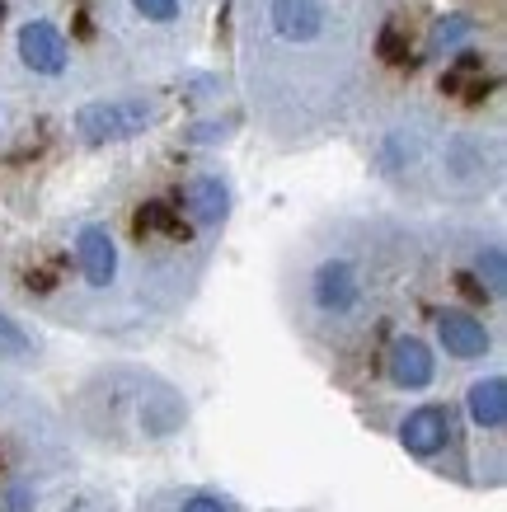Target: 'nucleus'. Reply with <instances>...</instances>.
Masks as SVG:
<instances>
[{
	"label": "nucleus",
	"mask_w": 507,
	"mask_h": 512,
	"mask_svg": "<svg viewBox=\"0 0 507 512\" xmlns=\"http://www.w3.org/2000/svg\"><path fill=\"white\" fill-rule=\"evenodd\" d=\"M155 123L151 99H99L76 113V132L85 146H108V141H127Z\"/></svg>",
	"instance_id": "nucleus-1"
},
{
	"label": "nucleus",
	"mask_w": 507,
	"mask_h": 512,
	"mask_svg": "<svg viewBox=\"0 0 507 512\" xmlns=\"http://www.w3.org/2000/svg\"><path fill=\"white\" fill-rule=\"evenodd\" d=\"M19 57H24V66L38 71V76H62L66 71V38L52 29L47 19H33V24L19 29Z\"/></svg>",
	"instance_id": "nucleus-2"
},
{
	"label": "nucleus",
	"mask_w": 507,
	"mask_h": 512,
	"mask_svg": "<svg viewBox=\"0 0 507 512\" xmlns=\"http://www.w3.org/2000/svg\"><path fill=\"white\" fill-rule=\"evenodd\" d=\"M446 437H451V414L442 404H423L400 423V442L409 456H437L446 447Z\"/></svg>",
	"instance_id": "nucleus-3"
},
{
	"label": "nucleus",
	"mask_w": 507,
	"mask_h": 512,
	"mask_svg": "<svg viewBox=\"0 0 507 512\" xmlns=\"http://www.w3.org/2000/svg\"><path fill=\"white\" fill-rule=\"evenodd\" d=\"M324 0H273V29L287 38V43H310L324 33Z\"/></svg>",
	"instance_id": "nucleus-4"
},
{
	"label": "nucleus",
	"mask_w": 507,
	"mask_h": 512,
	"mask_svg": "<svg viewBox=\"0 0 507 512\" xmlns=\"http://www.w3.org/2000/svg\"><path fill=\"white\" fill-rule=\"evenodd\" d=\"M385 367H390V381L404 390H423L437 372V362H432V348L423 339H395L390 357H385Z\"/></svg>",
	"instance_id": "nucleus-5"
},
{
	"label": "nucleus",
	"mask_w": 507,
	"mask_h": 512,
	"mask_svg": "<svg viewBox=\"0 0 507 512\" xmlns=\"http://www.w3.org/2000/svg\"><path fill=\"white\" fill-rule=\"evenodd\" d=\"M76 259H80V273L90 287H108L113 273H118V249H113V235L104 226H85L76 240Z\"/></svg>",
	"instance_id": "nucleus-6"
},
{
	"label": "nucleus",
	"mask_w": 507,
	"mask_h": 512,
	"mask_svg": "<svg viewBox=\"0 0 507 512\" xmlns=\"http://www.w3.org/2000/svg\"><path fill=\"white\" fill-rule=\"evenodd\" d=\"M353 301H357V273L353 264H343V259H329V264L315 268V306L320 311H353Z\"/></svg>",
	"instance_id": "nucleus-7"
},
{
	"label": "nucleus",
	"mask_w": 507,
	"mask_h": 512,
	"mask_svg": "<svg viewBox=\"0 0 507 512\" xmlns=\"http://www.w3.org/2000/svg\"><path fill=\"white\" fill-rule=\"evenodd\" d=\"M437 334H442V343H446V353L451 357H465V362H470V357L489 353V329L465 311H446L442 320H437Z\"/></svg>",
	"instance_id": "nucleus-8"
},
{
	"label": "nucleus",
	"mask_w": 507,
	"mask_h": 512,
	"mask_svg": "<svg viewBox=\"0 0 507 512\" xmlns=\"http://www.w3.org/2000/svg\"><path fill=\"white\" fill-rule=\"evenodd\" d=\"M465 404H470V419H475L479 428H503L507 423V381L503 376H484V381L470 386Z\"/></svg>",
	"instance_id": "nucleus-9"
},
{
	"label": "nucleus",
	"mask_w": 507,
	"mask_h": 512,
	"mask_svg": "<svg viewBox=\"0 0 507 512\" xmlns=\"http://www.w3.org/2000/svg\"><path fill=\"white\" fill-rule=\"evenodd\" d=\"M184 202H188V212H193V221H202V226H216V221H226V212H231V193H226L221 179H193L184 188Z\"/></svg>",
	"instance_id": "nucleus-10"
},
{
	"label": "nucleus",
	"mask_w": 507,
	"mask_h": 512,
	"mask_svg": "<svg viewBox=\"0 0 507 512\" xmlns=\"http://www.w3.org/2000/svg\"><path fill=\"white\" fill-rule=\"evenodd\" d=\"M489 85H493V80H489V71H484V62H479L475 52H465L461 62L442 76V90L446 94H461L465 104H479V99L489 94Z\"/></svg>",
	"instance_id": "nucleus-11"
},
{
	"label": "nucleus",
	"mask_w": 507,
	"mask_h": 512,
	"mask_svg": "<svg viewBox=\"0 0 507 512\" xmlns=\"http://www.w3.org/2000/svg\"><path fill=\"white\" fill-rule=\"evenodd\" d=\"M137 231L146 235V231H165V235H174V240H188V226L179 217H174V207H165V202H146L137 212Z\"/></svg>",
	"instance_id": "nucleus-12"
},
{
	"label": "nucleus",
	"mask_w": 507,
	"mask_h": 512,
	"mask_svg": "<svg viewBox=\"0 0 507 512\" xmlns=\"http://www.w3.org/2000/svg\"><path fill=\"white\" fill-rule=\"evenodd\" d=\"M475 33V24L465 15H446V19H437V29H432V52H451V47H461L465 38Z\"/></svg>",
	"instance_id": "nucleus-13"
},
{
	"label": "nucleus",
	"mask_w": 507,
	"mask_h": 512,
	"mask_svg": "<svg viewBox=\"0 0 507 512\" xmlns=\"http://www.w3.org/2000/svg\"><path fill=\"white\" fill-rule=\"evenodd\" d=\"M29 353H33V339L15 325V320H10V315L0 311V357H15V362H24Z\"/></svg>",
	"instance_id": "nucleus-14"
},
{
	"label": "nucleus",
	"mask_w": 507,
	"mask_h": 512,
	"mask_svg": "<svg viewBox=\"0 0 507 512\" xmlns=\"http://www.w3.org/2000/svg\"><path fill=\"white\" fill-rule=\"evenodd\" d=\"M475 268H479V278L489 282V292H493V296H503V287H507V259H503V249H498V245L484 249Z\"/></svg>",
	"instance_id": "nucleus-15"
},
{
	"label": "nucleus",
	"mask_w": 507,
	"mask_h": 512,
	"mask_svg": "<svg viewBox=\"0 0 507 512\" xmlns=\"http://www.w3.org/2000/svg\"><path fill=\"white\" fill-rule=\"evenodd\" d=\"M381 57L390 66H404V62H409V38H404L400 24H385V29H381Z\"/></svg>",
	"instance_id": "nucleus-16"
},
{
	"label": "nucleus",
	"mask_w": 507,
	"mask_h": 512,
	"mask_svg": "<svg viewBox=\"0 0 507 512\" xmlns=\"http://www.w3.org/2000/svg\"><path fill=\"white\" fill-rule=\"evenodd\" d=\"M132 5H137L146 19H155V24H165V19L179 15V0H132Z\"/></svg>",
	"instance_id": "nucleus-17"
},
{
	"label": "nucleus",
	"mask_w": 507,
	"mask_h": 512,
	"mask_svg": "<svg viewBox=\"0 0 507 512\" xmlns=\"http://www.w3.org/2000/svg\"><path fill=\"white\" fill-rule=\"evenodd\" d=\"M179 512H231L226 503H216V498H188Z\"/></svg>",
	"instance_id": "nucleus-18"
},
{
	"label": "nucleus",
	"mask_w": 507,
	"mask_h": 512,
	"mask_svg": "<svg viewBox=\"0 0 507 512\" xmlns=\"http://www.w3.org/2000/svg\"><path fill=\"white\" fill-rule=\"evenodd\" d=\"M5 503H10V508H5V512H24V503H29V494H24V489H10V494H5Z\"/></svg>",
	"instance_id": "nucleus-19"
}]
</instances>
